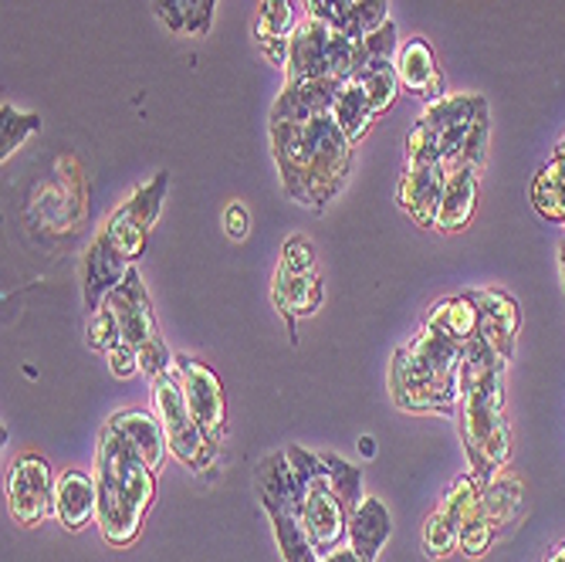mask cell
<instances>
[{
  "label": "cell",
  "mask_w": 565,
  "mask_h": 562,
  "mask_svg": "<svg viewBox=\"0 0 565 562\" xmlns=\"http://www.w3.org/2000/svg\"><path fill=\"white\" fill-rule=\"evenodd\" d=\"M271 152L285 193L308 211L322 214L349 180L352 142L332 116L305 123L271 119Z\"/></svg>",
  "instance_id": "1"
},
{
  "label": "cell",
  "mask_w": 565,
  "mask_h": 562,
  "mask_svg": "<svg viewBox=\"0 0 565 562\" xmlns=\"http://www.w3.org/2000/svg\"><path fill=\"white\" fill-rule=\"evenodd\" d=\"M504 360L478 336L465 349L460 367V437H465L471 475L491 485L511 457V434L504 421Z\"/></svg>",
  "instance_id": "2"
},
{
  "label": "cell",
  "mask_w": 565,
  "mask_h": 562,
  "mask_svg": "<svg viewBox=\"0 0 565 562\" xmlns=\"http://www.w3.org/2000/svg\"><path fill=\"white\" fill-rule=\"evenodd\" d=\"M465 342L450 339L424 322L420 332L396 349L390 367V393L399 411L409 414H450L460 406V367Z\"/></svg>",
  "instance_id": "3"
},
{
  "label": "cell",
  "mask_w": 565,
  "mask_h": 562,
  "mask_svg": "<svg viewBox=\"0 0 565 562\" xmlns=\"http://www.w3.org/2000/svg\"><path fill=\"white\" fill-rule=\"evenodd\" d=\"M92 475L98 481L95 522L102 529V539L116 549L132 545L142 532L152 498H157V471L146 468L109 427H102Z\"/></svg>",
  "instance_id": "4"
},
{
  "label": "cell",
  "mask_w": 565,
  "mask_h": 562,
  "mask_svg": "<svg viewBox=\"0 0 565 562\" xmlns=\"http://www.w3.org/2000/svg\"><path fill=\"white\" fill-rule=\"evenodd\" d=\"M491 116L488 98L478 92L444 95L427 102L420 123L406 136V163H447V167H478L488 157Z\"/></svg>",
  "instance_id": "5"
},
{
  "label": "cell",
  "mask_w": 565,
  "mask_h": 562,
  "mask_svg": "<svg viewBox=\"0 0 565 562\" xmlns=\"http://www.w3.org/2000/svg\"><path fill=\"white\" fill-rule=\"evenodd\" d=\"M285 454H288V465H291V475H295L305 532H308V539H312V549L319 552V559H326V555H332L335 549L345 545L349 508L339 498V491L332 488V478L326 471L322 454L305 450L301 444L285 447Z\"/></svg>",
  "instance_id": "6"
},
{
  "label": "cell",
  "mask_w": 565,
  "mask_h": 562,
  "mask_svg": "<svg viewBox=\"0 0 565 562\" xmlns=\"http://www.w3.org/2000/svg\"><path fill=\"white\" fill-rule=\"evenodd\" d=\"M359 59V41L342 34L339 28L305 18L298 21L288 41L285 82H349Z\"/></svg>",
  "instance_id": "7"
},
{
  "label": "cell",
  "mask_w": 565,
  "mask_h": 562,
  "mask_svg": "<svg viewBox=\"0 0 565 562\" xmlns=\"http://www.w3.org/2000/svg\"><path fill=\"white\" fill-rule=\"evenodd\" d=\"M254 485H258L262 505L271 519L278 552L285 555V562H319V552L312 549V539H308L301 522V505H298V488H295L288 454L285 450L268 454L254 468Z\"/></svg>",
  "instance_id": "8"
},
{
  "label": "cell",
  "mask_w": 565,
  "mask_h": 562,
  "mask_svg": "<svg viewBox=\"0 0 565 562\" xmlns=\"http://www.w3.org/2000/svg\"><path fill=\"white\" fill-rule=\"evenodd\" d=\"M102 305H106V309L113 312L116 329H119V339L139 352V367H142L146 377L157 380V377H163V373L173 370L177 356H170V346L160 336L157 316H152L149 291H146L142 275L136 268L126 275V282L106 301H102Z\"/></svg>",
  "instance_id": "9"
},
{
  "label": "cell",
  "mask_w": 565,
  "mask_h": 562,
  "mask_svg": "<svg viewBox=\"0 0 565 562\" xmlns=\"http://www.w3.org/2000/svg\"><path fill=\"white\" fill-rule=\"evenodd\" d=\"M152 414L160 417L163 431H167V444L170 450L180 457V462L190 468V471H211L221 457V441H214L207 431H203L190 406L183 400V390H180V380L177 373H163L152 380Z\"/></svg>",
  "instance_id": "10"
},
{
  "label": "cell",
  "mask_w": 565,
  "mask_h": 562,
  "mask_svg": "<svg viewBox=\"0 0 565 562\" xmlns=\"http://www.w3.org/2000/svg\"><path fill=\"white\" fill-rule=\"evenodd\" d=\"M167 190H170V173H157L149 183L136 187L129 193V200H122V208L106 221V227H102V234L109 237V244L122 254L129 265H136L142 258L149 231L160 221Z\"/></svg>",
  "instance_id": "11"
},
{
  "label": "cell",
  "mask_w": 565,
  "mask_h": 562,
  "mask_svg": "<svg viewBox=\"0 0 565 562\" xmlns=\"http://www.w3.org/2000/svg\"><path fill=\"white\" fill-rule=\"evenodd\" d=\"M522 512V485L519 481H508V478H494L491 485H481L471 512L460 526V542L457 549L478 559L488 552V545L494 542V536L515 522V516Z\"/></svg>",
  "instance_id": "12"
},
{
  "label": "cell",
  "mask_w": 565,
  "mask_h": 562,
  "mask_svg": "<svg viewBox=\"0 0 565 562\" xmlns=\"http://www.w3.org/2000/svg\"><path fill=\"white\" fill-rule=\"evenodd\" d=\"M55 471L41 454H21L8 475V508L18 526H41L51 516L55 498Z\"/></svg>",
  "instance_id": "13"
},
{
  "label": "cell",
  "mask_w": 565,
  "mask_h": 562,
  "mask_svg": "<svg viewBox=\"0 0 565 562\" xmlns=\"http://www.w3.org/2000/svg\"><path fill=\"white\" fill-rule=\"evenodd\" d=\"M173 373L180 380V390H183V400L190 406L193 421L214 441H221L227 431V396H224L221 377L207 363L193 360V356H177Z\"/></svg>",
  "instance_id": "14"
},
{
  "label": "cell",
  "mask_w": 565,
  "mask_h": 562,
  "mask_svg": "<svg viewBox=\"0 0 565 562\" xmlns=\"http://www.w3.org/2000/svg\"><path fill=\"white\" fill-rule=\"evenodd\" d=\"M478 491H481V481L475 475H460L450 485L447 498L440 501V508H437V512L424 526V549H427L430 559H444V555H450L457 549L460 526H465V519L471 512Z\"/></svg>",
  "instance_id": "15"
},
{
  "label": "cell",
  "mask_w": 565,
  "mask_h": 562,
  "mask_svg": "<svg viewBox=\"0 0 565 562\" xmlns=\"http://www.w3.org/2000/svg\"><path fill=\"white\" fill-rule=\"evenodd\" d=\"M450 167L447 163H406L399 183H396V203L406 218H414L417 227H437V211L447 183Z\"/></svg>",
  "instance_id": "16"
},
{
  "label": "cell",
  "mask_w": 565,
  "mask_h": 562,
  "mask_svg": "<svg viewBox=\"0 0 565 562\" xmlns=\"http://www.w3.org/2000/svg\"><path fill=\"white\" fill-rule=\"evenodd\" d=\"M129 272H132V265L109 244V237L98 231V237L88 244L85 265H82V295H85L88 316L95 309H102V301H106L126 282Z\"/></svg>",
  "instance_id": "17"
},
{
  "label": "cell",
  "mask_w": 565,
  "mask_h": 562,
  "mask_svg": "<svg viewBox=\"0 0 565 562\" xmlns=\"http://www.w3.org/2000/svg\"><path fill=\"white\" fill-rule=\"evenodd\" d=\"M475 298H478V312H481L478 339L484 346H491L501 356V360L508 363L511 352H515L519 329H522V309H519V301L511 298L508 291H498V288L475 291Z\"/></svg>",
  "instance_id": "18"
},
{
  "label": "cell",
  "mask_w": 565,
  "mask_h": 562,
  "mask_svg": "<svg viewBox=\"0 0 565 562\" xmlns=\"http://www.w3.org/2000/svg\"><path fill=\"white\" fill-rule=\"evenodd\" d=\"M106 427L139 457V462L152 471H160L167 462V431L157 414L149 411H119L106 421Z\"/></svg>",
  "instance_id": "19"
},
{
  "label": "cell",
  "mask_w": 565,
  "mask_h": 562,
  "mask_svg": "<svg viewBox=\"0 0 565 562\" xmlns=\"http://www.w3.org/2000/svg\"><path fill=\"white\" fill-rule=\"evenodd\" d=\"M386 8L390 0H305V18H319L359 41L390 21Z\"/></svg>",
  "instance_id": "20"
},
{
  "label": "cell",
  "mask_w": 565,
  "mask_h": 562,
  "mask_svg": "<svg viewBox=\"0 0 565 562\" xmlns=\"http://www.w3.org/2000/svg\"><path fill=\"white\" fill-rule=\"evenodd\" d=\"M396 75L403 92H409L414 98L424 102H437L444 98V72L437 65V55L427 38H409L406 44H399V55H396Z\"/></svg>",
  "instance_id": "21"
},
{
  "label": "cell",
  "mask_w": 565,
  "mask_h": 562,
  "mask_svg": "<svg viewBox=\"0 0 565 562\" xmlns=\"http://www.w3.org/2000/svg\"><path fill=\"white\" fill-rule=\"evenodd\" d=\"M271 298H275V309L288 319L291 336H295V322L308 319L319 312L322 305V278L319 268H281L275 272V285H271Z\"/></svg>",
  "instance_id": "22"
},
{
  "label": "cell",
  "mask_w": 565,
  "mask_h": 562,
  "mask_svg": "<svg viewBox=\"0 0 565 562\" xmlns=\"http://www.w3.org/2000/svg\"><path fill=\"white\" fill-rule=\"evenodd\" d=\"M51 516L65 529L78 532L98 516V481L85 471H62L55 481V498H51Z\"/></svg>",
  "instance_id": "23"
},
{
  "label": "cell",
  "mask_w": 565,
  "mask_h": 562,
  "mask_svg": "<svg viewBox=\"0 0 565 562\" xmlns=\"http://www.w3.org/2000/svg\"><path fill=\"white\" fill-rule=\"evenodd\" d=\"M478 193H481L478 167H468V163L465 167H450L447 183H444V197H440V211H437V227L434 231H444V234L465 231L475 221Z\"/></svg>",
  "instance_id": "24"
},
{
  "label": "cell",
  "mask_w": 565,
  "mask_h": 562,
  "mask_svg": "<svg viewBox=\"0 0 565 562\" xmlns=\"http://www.w3.org/2000/svg\"><path fill=\"white\" fill-rule=\"evenodd\" d=\"M342 85L339 82H285L281 95L271 106V119L305 123V119H316V116H332L335 95Z\"/></svg>",
  "instance_id": "25"
},
{
  "label": "cell",
  "mask_w": 565,
  "mask_h": 562,
  "mask_svg": "<svg viewBox=\"0 0 565 562\" xmlns=\"http://www.w3.org/2000/svg\"><path fill=\"white\" fill-rule=\"evenodd\" d=\"M295 28V0H262L258 18H254V41H258V51L268 59V65L285 68Z\"/></svg>",
  "instance_id": "26"
},
{
  "label": "cell",
  "mask_w": 565,
  "mask_h": 562,
  "mask_svg": "<svg viewBox=\"0 0 565 562\" xmlns=\"http://www.w3.org/2000/svg\"><path fill=\"white\" fill-rule=\"evenodd\" d=\"M390 532H393V519L386 512V505L380 498H363V505H359L352 512V519H349L345 545L363 562H376V555L383 552Z\"/></svg>",
  "instance_id": "27"
},
{
  "label": "cell",
  "mask_w": 565,
  "mask_h": 562,
  "mask_svg": "<svg viewBox=\"0 0 565 562\" xmlns=\"http://www.w3.org/2000/svg\"><path fill=\"white\" fill-rule=\"evenodd\" d=\"M217 0H152L157 21L180 38H207L214 28Z\"/></svg>",
  "instance_id": "28"
},
{
  "label": "cell",
  "mask_w": 565,
  "mask_h": 562,
  "mask_svg": "<svg viewBox=\"0 0 565 562\" xmlns=\"http://www.w3.org/2000/svg\"><path fill=\"white\" fill-rule=\"evenodd\" d=\"M424 322L437 326V329L447 332L450 339H457V342H465V346H468V342L478 336V322H481L475 291H468V295H450V298L434 301Z\"/></svg>",
  "instance_id": "29"
},
{
  "label": "cell",
  "mask_w": 565,
  "mask_h": 562,
  "mask_svg": "<svg viewBox=\"0 0 565 562\" xmlns=\"http://www.w3.org/2000/svg\"><path fill=\"white\" fill-rule=\"evenodd\" d=\"M332 119L339 123V129H342V132L349 136V142L355 146V142H363V139L370 136V129H373V123H376L380 116H376V109H373L370 95L349 78V82L339 88V95H335Z\"/></svg>",
  "instance_id": "30"
},
{
  "label": "cell",
  "mask_w": 565,
  "mask_h": 562,
  "mask_svg": "<svg viewBox=\"0 0 565 562\" xmlns=\"http://www.w3.org/2000/svg\"><path fill=\"white\" fill-rule=\"evenodd\" d=\"M532 203L542 221L565 227V157H552L532 180Z\"/></svg>",
  "instance_id": "31"
},
{
  "label": "cell",
  "mask_w": 565,
  "mask_h": 562,
  "mask_svg": "<svg viewBox=\"0 0 565 562\" xmlns=\"http://www.w3.org/2000/svg\"><path fill=\"white\" fill-rule=\"evenodd\" d=\"M322 462H326V471L332 478V488L345 501L349 519H352L355 508L363 505V471H359L355 465H349L345 457H339V454H322Z\"/></svg>",
  "instance_id": "32"
},
{
  "label": "cell",
  "mask_w": 565,
  "mask_h": 562,
  "mask_svg": "<svg viewBox=\"0 0 565 562\" xmlns=\"http://www.w3.org/2000/svg\"><path fill=\"white\" fill-rule=\"evenodd\" d=\"M0 160H8L14 157V152L24 146L28 136H34L41 129V119L34 113H18L14 106H8L4 102V109H0Z\"/></svg>",
  "instance_id": "33"
},
{
  "label": "cell",
  "mask_w": 565,
  "mask_h": 562,
  "mask_svg": "<svg viewBox=\"0 0 565 562\" xmlns=\"http://www.w3.org/2000/svg\"><path fill=\"white\" fill-rule=\"evenodd\" d=\"M122 339H119V329H116V319H113V312L102 305V309H95L92 316H88V346L92 349H98V352H109V349H116Z\"/></svg>",
  "instance_id": "34"
},
{
  "label": "cell",
  "mask_w": 565,
  "mask_h": 562,
  "mask_svg": "<svg viewBox=\"0 0 565 562\" xmlns=\"http://www.w3.org/2000/svg\"><path fill=\"white\" fill-rule=\"evenodd\" d=\"M106 360H109L113 377H119V380H129V377L142 373V367H139V352H136L132 346H126V342H119L116 349H109V352H106Z\"/></svg>",
  "instance_id": "35"
},
{
  "label": "cell",
  "mask_w": 565,
  "mask_h": 562,
  "mask_svg": "<svg viewBox=\"0 0 565 562\" xmlns=\"http://www.w3.org/2000/svg\"><path fill=\"white\" fill-rule=\"evenodd\" d=\"M224 227H227V234H231L234 241L247 237V227H250V214H247V208H244V203H231V208L224 211Z\"/></svg>",
  "instance_id": "36"
},
{
  "label": "cell",
  "mask_w": 565,
  "mask_h": 562,
  "mask_svg": "<svg viewBox=\"0 0 565 562\" xmlns=\"http://www.w3.org/2000/svg\"><path fill=\"white\" fill-rule=\"evenodd\" d=\"M319 562H363V559H359L349 545H342V549H335L332 555H326V559H319Z\"/></svg>",
  "instance_id": "37"
},
{
  "label": "cell",
  "mask_w": 565,
  "mask_h": 562,
  "mask_svg": "<svg viewBox=\"0 0 565 562\" xmlns=\"http://www.w3.org/2000/svg\"><path fill=\"white\" fill-rule=\"evenodd\" d=\"M545 562H565V542L562 545H555L552 552H548V559Z\"/></svg>",
  "instance_id": "38"
},
{
  "label": "cell",
  "mask_w": 565,
  "mask_h": 562,
  "mask_svg": "<svg viewBox=\"0 0 565 562\" xmlns=\"http://www.w3.org/2000/svg\"><path fill=\"white\" fill-rule=\"evenodd\" d=\"M555 157H565V139L558 142V149H555Z\"/></svg>",
  "instance_id": "39"
},
{
  "label": "cell",
  "mask_w": 565,
  "mask_h": 562,
  "mask_svg": "<svg viewBox=\"0 0 565 562\" xmlns=\"http://www.w3.org/2000/svg\"><path fill=\"white\" fill-rule=\"evenodd\" d=\"M562 282H565V244H562Z\"/></svg>",
  "instance_id": "40"
}]
</instances>
